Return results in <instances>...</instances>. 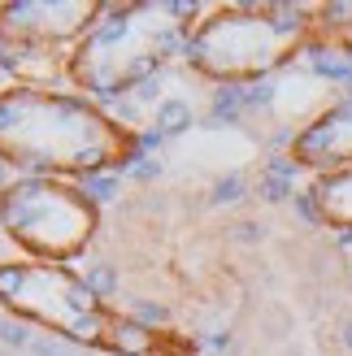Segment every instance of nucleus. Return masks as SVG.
Here are the masks:
<instances>
[{
  "label": "nucleus",
  "mask_w": 352,
  "mask_h": 356,
  "mask_svg": "<svg viewBox=\"0 0 352 356\" xmlns=\"http://www.w3.org/2000/svg\"><path fill=\"white\" fill-rule=\"evenodd\" d=\"M83 287L92 291L96 300H104V296H113V291H118V270H113V265H104V261H96V265H87V274H83Z\"/></svg>",
  "instance_id": "nucleus-7"
},
{
  "label": "nucleus",
  "mask_w": 352,
  "mask_h": 356,
  "mask_svg": "<svg viewBox=\"0 0 352 356\" xmlns=\"http://www.w3.org/2000/svg\"><path fill=\"white\" fill-rule=\"evenodd\" d=\"M243 195H248V178L243 174H222L214 183V191H209V200L214 204H235V200H243Z\"/></svg>",
  "instance_id": "nucleus-8"
},
{
  "label": "nucleus",
  "mask_w": 352,
  "mask_h": 356,
  "mask_svg": "<svg viewBox=\"0 0 352 356\" xmlns=\"http://www.w3.org/2000/svg\"><path fill=\"white\" fill-rule=\"evenodd\" d=\"M278 356H305V352H301V348H296V343H287V348H283V352H278Z\"/></svg>",
  "instance_id": "nucleus-18"
},
{
  "label": "nucleus",
  "mask_w": 352,
  "mask_h": 356,
  "mask_svg": "<svg viewBox=\"0 0 352 356\" xmlns=\"http://www.w3.org/2000/svg\"><path fill=\"white\" fill-rule=\"evenodd\" d=\"M0 343L5 348H17V352H31V343H35V334L22 326V322H13V317H0Z\"/></svg>",
  "instance_id": "nucleus-11"
},
{
  "label": "nucleus",
  "mask_w": 352,
  "mask_h": 356,
  "mask_svg": "<svg viewBox=\"0 0 352 356\" xmlns=\"http://www.w3.org/2000/svg\"><path fill=\"white\" fill-rule=\"evenodd\" d=\"M209 348H218V352H222V348H231V334H226V330H218L214 339H209Z\"/></svg>",
  "instance_id": "nucleus-16"
},
{
  "label": "nucleus",
  "mask_w": 352,
  "mask_h": 356,
  "mask_svg": "<svg viewBox=\"0 0 352 356\" xmlns=\"http://www.w3.org/2000/svg\"><path fill=\"white\" fill-rule=\"evenodd\" d=\"M235 239H239V243H261V239H266V230H261L257 222H239V226H235Z\"/></svg>",
  "instance_id": "nucleus-15"
},
{
  "label": "nucleus",
  "mask_w": 352,
  "mask_h": 356,
  "mask_svg": "<svg viewBox=\"0 0 352 356\" xmlns=\"http://www.w3.org/2000/svg\"><path fill=\"white\" fill-rule=\"evenodd\" d=\"M291 156L309 170H344L352 165V92H344L330 109H322L296 135Z\"/></svg>",
  "instance_id": "nucleus-3"
},
{
  "label": "nucleus",
  "mask_w": 352,
  "mask_h": 356,
  "mask_svg": "<svg viewBox=\"0 0 352 356\" xmlns=\"http://www.w3.org/2000/svg\"><path fill=\"white\" fill-rule=\"evenodd\" d=\"M339 343L352 352V322H344V330H339Z\"/></svg>",
  "instance_id": "nucleus-17"
},
{
  "label": "nucleus",
  "mask_w": 352,
  "mask_h": 356,
  "mask_svg": "<svg viewBox=\"0 0 352 356\" xmlns=\"http://www.w3.org/2000/svg\"><path fill=\"white\" fill-rule=\"evenodd\" d=\"M191 122H196V113H191V104L187 100H179V96H166L161 104L152 109V127H157V135H183Z\"/></svg>",
  "instance_id": "nucleus-5"
},
{
  "label": "nucleus",
  "mask_w": 352,
  "mask_h": 356,
  "mask_svg": "<svg viewBox=\"0 0 352 356\" xmlns=\"http://www.w3.org/2000/svg\"><path fill=\"white\" fill-rule=\"evenodd\" d=\"M135 317H139V322H157V326H161L166 322V317H170V309L166 305H157V300H144V305H135Z\"/></svg>",
  "instance_id": "nucleus-13"
},
{
  "label": "nucleus",
  "mask_w": 352,
  "mask_h": 356,
  "mask_svg": "<svg viewBox=\"0 0 352 356\" xmlns=\"http://www.w3.org/2000/svg\"><path fill=\"white\" fill-rule=\"evenodd\" d=\"M0 218L13 239L31 243L35 252H52V230L61 226V235L70 243L92 239V209H83L79 191L52 187V183H13L0 200Z\"/></svg>",
  "instance_id": "nucleus-2"
},
{
  "label": "nucleus",
  "mask_w": 352,
  "mask_h": 356,
  "mask_svg": "<svg viewBox=\"0 0 352 356\" xmlns=\"http://www.w3.org/2000/svg\"><path fill=\"white\" fill-rule=\"evenodd\" d=\"M309 9L301 5H243L226 9L214 22H205L196 40H187V57L209 74L226 79H261L291 61L305 48Z\"/></svg>",
  "instance_id": "nucleus-1"
},
{
  "label": "nucleus",
  "mask_w": 352,
  "mask_h": 356,
  "mask_svg": "<svg viewBox=\"0 0 352 356\" xmlns=\"http://www.w3.org/2000/svg\"><path fill=\"white\" fill-rule=\"evenodd\" d=\"M31 356H74L65 343H57V339H35L31 343Z\"/></svg>",
  "instance_id": "nucleus-14"
},
{
  "label": "nucleus",
  "mask_w": 352,
  "mask_h": 356,
  "mask_svg": "<svg viewBox=\"0 0 352 356\" xmlns=\"http://www.w3.org/2000/svg\"><path fill=\"white\" fill-rule=\"evenodd\" d=\"M83 191L92 195L96 204H109L113 195H118V174H87L83 178Z\"/></svg>",
  "instance_id": "nucleus-10"
},
{
  "label": "nucleus",
  "mask_w": 352,
  "mask_h": 356,
  "mask_svg": "<svg viewBox=\"0 0 352 356\" xmlns=\"http://www.w3.org/2000/svg\"><path fill=\"white\" fill-rule=\"evenodd\" d=\"M257 191H261V200L283 204V200H291V195H296V183H291V178H278V174H266V170H261Z\"/></svg>",
  "instance_id": "nucleus-9"
},
{
  "label": "nucleus",
  "mask_w": 352,
  "mask_h": 356,
  "mask_svg": "<svg viewBox=\"0 0 352 356\" xmlns=\"http://www.w3.org/2000/svg\"><path fill=\"white\" fill-rule=\"evenodd\" d=\"M5 178H9V174H5V161H0V187H5Z\"/></svg>",
  "instance_id": "nucleus-19"
},
{
  "label": "nucleus",
  "mask_w": 352,
  "mask_h": 356,
  "mask_svg": "<svg viewBox=\"0 0 352 356\" xmlns=\"http://www.w3.org/2000/svg\"><path fill=\"white\" fill-rule=\"evenodd\" d=\"M309 195H313V204H318L322 226L352 230V165L318 174V183L309 187Z\"/></svg>",
  "instance_id": "nucleus-4"
},
{
  "label": "nucleus",
  "mask_w": 352,
  "mask_h": 356,
  "mask_svg": "<svg viewBox=\"0 0 352 356\" xmlns=\"http://www.w3.org/2000/svg\"><path fill=\"white\" fill-rule=\"evenodd\" d=\"M243 113H248V104H243V87H222V92H214V122L235 127Z\"/></svg>",
  "instance_id": "nucleus-6"
},
{
  "label": "nucleus",
  "mask_w": 352,
  "mask_h": 356,
  "mask_svg": "<svg viewBox=\"0 0 352 356\" xmlns=\"http://www.w3.org/2000/svg\"><path fill=\"white\" fill-rule=\"evenodd\" d=\"M0 226H5V218H0Z\"/></svg>",
  "instance_id": "nucleus-20"
},
{
  "label": "nucleus",
  "mask_w": 352,
  "mask_h": 356,
  "mask_svg": "<svg viewBox=\"0 0 352 356\" xmlns=\"http://www.w3.org/2000/svg\"><path fill=\"white\" fill-rule=\"evenodd\" d=\"M127 174H131V178H139V183H148V178L161 174V161H152V156H131Z\"/></svg>",
  "instance_id": "nucleus-12"
}]
</instances>
